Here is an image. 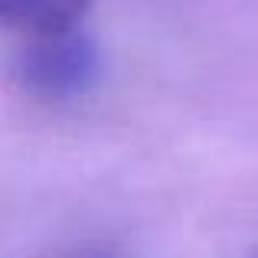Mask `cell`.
Listing matches in <instances>:
<instances>
[{
	"mask_svg": "<svg viewBox=\"0 0 258 258\" xmlns=\"http://www.w3.org/2000/svg\"><path fill=\"white\" fill-rule=\"evenodd\" d=\"M92 0H0V26L26 33H46L76 26Z\"/></svg>",
	"mask_w": 258,
	"mask_h": 258,
	"instance_id": "7a4b0ae2",
	"label": "cell"
},
{
	"mask_svg": "<svg viewBox=\"0 0 258 258\" xmlns=\"http://www.w3.org/2000/svg\"><path fill=\"white\" fill-rule=\"evenodd\" d=\"M20 82L43 101H79L101 82V52L76 26L36 33L20 56Z\"/></svg>",
	"mask_w": 258,
	"mask_h": 258,
	"instance_id": "6da1fadb",
	"label": "cell"
}]
</instances>
